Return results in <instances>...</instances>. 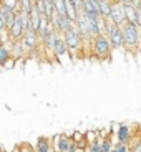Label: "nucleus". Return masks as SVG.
I'll list each match as a JSON object with an SVG mask.
<instances>
[{"instance_id": "nucleus-14", "label": "nucleus", "mask_w": 141, "mask_h": 152, "mask_svg": "<svg viewBox=\"0 0 141 152\" xmlns=\"http://www.w3.org/2000/svg\"><path fill=\"white\" fill-rule=\"evenodd\" d=\"M28 15H30V27L38 33V30H40V25H42V17H43V15H42V13H40V12H38L35 7L32 8L30 12H28Z\"/></svg>"}, {"instance_id": "nucleus-10", "label": "nucleus", "mask_w": 141, "mask_h": 152, "mask_svg": "<svg viewBox=\"0 0 141 152\" xmlns=\"http://www.w3.org/2000/svg\"><path fill=\"white\" fill-rule=\"evenodd\" d=\"M83 10L90 18L100 15V0H83Z\"/></svg>"}, {"instance_id": "nucleus-16", "label": "nucleus", "mask_w": 141, "mask_h": 152, "mask_svg": "<svg viewBox=\"0 0 141 152\" xmlns=\"http://www.w3.org/2000/svg\"><path fill=\"white\" fill-rule=\"evenodd\" d=\"M111 12V0H100V15L101 17H110Z\"/></svg>"}, {"instance_id": "nucleus-1", "label": "nucleus", "mask_w": 141, "mask_h": 152, "mask_svg": "<svg viewBox=\"0 0 141 152\" xmlns=\"http://www.w3.org/2000/svg\"><path fill=\"white\" fill-rule=\"evenodd\" d=\"M123 27L125 33V51L131 55H138L141 50V30L138 28L136 23L126 22Z\"/></svg>"}, {"instance_id": "nucleus-6", "label": "nucleus", "mask_w": 141, "mask_h": 152, "mask_svg": "<svg viewBox=\"0 0 141 152\" xmlns=\"http://www.w3.org/2000/svg\"><path fill=\"white\" fill-rule=\"evenodd\" d=\"M15 18H17V12L15 10L0 5V28H2V31L10 30L12 25L15 23Z\"/></svg>"}, {"instance_id": "nucleus-17", "label": "nucleus", "mask_w": 141, "mask_h": 152, "mask_svg": "<svg viewBox=\"0 0 141 152\" xmlns=\"http://www.w3.org/2000/svg\"><path fill=\"white\" fill-rule=\"evenodd\" d=\"M55 10H57V8H55V0H45V17L47 18L52 20Z\"/></svg>"}, {"instance_id": "nucleus-25", "label": "nucleus", "mask_w": 141, "mask_h": 152, "mask_svg": "<svg viewBox=\"0 0 141 152\" xmlns=\"http://www.w3.org/2000/svg\"><path fill=\"white\" fill-rule=\"evenodd\" d=\"M123 4H133V5H140L141 0H121Z\"/></svg>"}, {"instance_id": "nucleus-24", "label": "nucleus", "mask_w": 141, "mask_h": 152, "mask_svg": "<svg viewBox=\"0 0 141 152\" xmlns=\"http://www.w3.org/2000/svg\"><path fill=\"white\" fill-rule=\"evenodd\" d=\"M138 25V28L141 30V5H136V22H134Z\"/></svg>"}, {"instance_id": "nucleus-18", "label": "nucleus", "mask_w": 141, "mask_h": 152, "mask_svg": "<svg viewBox=\"0 0 141 152\" xmlns=\"http://www.w3.org/2000/svg\"><path fill=\"white\" fill-rule=\"evenodd\" d=\"M0 5H4L7 8H12L15 12H20V2L18 0H0Z\"/></svg>"}, {"instance_id": "nucleus-20", "label": "nucleus", "mask_w": 141, "mask_h": 152, "mask_svg": "<svg viewBox=\"0 0 141 152\" xmlns=\"http://www.w3.org/2000/svg\"><path fill=\"white\" fill-rule=\"evenodd\" d=\"M113 145H111V136H106L101 139V152H111Z\"/></svg>"}, {"instance_id": "nucleus-3", "label": "nucleus", "mask_w": 141, "mask_h": 152, "mask_svg": "<svg viewBox=\"0 0 141 152\" xmlns=\"http://www.w3.org/2000/svg\"><path fill=\"white\" fill-rule=\"evenodd\" d=\"M63 37H65V42H66V45H68L70 56H72L73 60H78V56L81 58V51H83V48H85V43H83V40H81V35H80V31H78V28H76V25L73 28H70V30H66L65 33H63Z\"/></svg>"}, {"instance_id": "nucleus-21", "label": "nucleus", "mask_w": 141, "mask_h": 152, "mask_svg": "<svg viewBox=\"0 0 141 152\" xmlns=\"http://www.w3.org/2000/svg\"><path fill=\"white\" fill-rule=\"evenodd\" d=\"M20 2V10L23 12H30L33 8V0H18Z\"/></svg>"}, {"instance_id": "nucleus-19", "label": "nucleus", "mask_w": 141, "mask_h": 152, "mask_svg": "<svg viewBox=\"0 0 141 152\" xmlns=\"http://www.w3.org/2000/svg\"><path fill=\"white\" fill-rule=\"evenodd\" d=\"M85 152H101V139H95L92 144H88Z\"/></svg>"}, {"instance_id": "nucleus-13", "label": "nucleus", "mask_w": 141, "mask_h": 152, "mask_svg": "<svg viewBox=\"0 0 141 152\" xmlns=\"http://www.w3.org/2000/svg\"><path fill=\"white\" fill-rule=\"evenodd\" d=\"M8 60H13V56H12V50H10V43L2 42V46H0V65L5 66L8 63Z\"/></svg>"}, {"instance_id": "nucleus-11", "label": "nucleus", "mask_w": 141, "mask_h": 152, "mask_svg": "<svg viewBox=\"0 0 141 152\" xmlns=\"http://www.w3.org/2000/svg\"><path fill=\"white\" fill-rule=\"evenodd\" d=\"M35 151L37 152H55V147L52 145V139L47 136H40L35 142Z\"/></svg>"}, {"instance_id": "nucleus-15", "label": "nucleus", "mask_w": 141, "mask_h": 152, "mask_svg": "<svg viewBox=\"0 0 141 152\" xmlns=\"http://www.w3.org/2000/svg\"><path fill=\"white\" fill-rule=\"evenodd\" d=\"M125 12H126V22H130V23L136 22V5L125 4Z\"/></svg>"}, {"instance_id": "nucleus-2", "label": "nucleus", "mask_w": 141, "mask_h": 152, "mask_svg": "<svg viewBox=\"0 0 141 152\" xmlns=\"http://www.w3.org/2000/svg\"><path fill=\"white\" fill-rule=\"evenodd\" d=\"M113 45H111L108 35H98L93 38L92 43V56H95L98 61H110L113 53Z\"/></svg>"}, {"instance_id": "nucleus-7", "label": "nucleus", "mask_w": 141, "mask_h": 152, "mask_svg": "<svg viewBox=\"0 0 141 152\" xmlns=\"http://www.w3.org/2000/svg\"><path fill=\"white\" fill-rule=\"evenodd\" d=\"M53 53H55V58H57V60H61V58H65V56H70V50H68V45H66V42H65L63 33H58L57 38H55Z\"/></svg>"}, {"instance_id": "nucleus-9", "label": "nucleus", "mask_w": 141, "mask_h": 152, "mask_svg": "<svg viewBox=\"0 0 141 152\" xmlns=\"http://www.w3.org/2000/svg\"><path fill=\"white\" fill-rule=\"evenodd\" d=\"M10 50H12V56H13V60H23V58H28V51H27V48L23 46L22 40L10 42Z\"/></svg>"}, {"instance_id": "nucleus-22", "label": "nucleus", "mask_w": 141, "mask_h": 152, "mask_svg": "<svg viewBox=\"0 0 141 152\" xmlns=\"http://www.w3.org/2000/svg\"><path fill=\"white\" fill-rule=\"evenodd\" d=\"M111 152H130V145L121 144V142H116V145H113Z\"/></svg>"}, {"instance_id": "nucleus-12", "label": "nucleus", "mask_w": 141, "mask_h": 152, "mask_svg": "<svg viewBox=\"0 0 141 152\" xmlns=\"http://www.w3.org/2000/svg\"><path fill=\"white\" fill-rule=\"evenodd\" d=\"M131 141V129L128 124H120L118 131H116V142L121 144H130Z\"/></svg>"}, {"instance_id": "nucleus-5", "label": "nucleus", "mask_w": 141, "mask_h": 152, "mask_svg": "<svg viewBox=\"0 0 141 152\" xmlns=\"http://www.w3.org/2000/svg\"><path fill=\"white\" fill-rule=\"evenodd\" d=\"M110 18L116 25H125L126 23V12H125V4L121 0H111V12Z\"/></svg>"}, {"instance_id": "nucleus-23", "label": "nucleus", "mask_w": 141, "mask_h": 152, "mask_svg": "<svg viewBox=\"0 0 141 152\" xmlns=\"http://www.w3.org/2000/svg\"><path fill=\"white\" fill-rule=\"evenodd\" d=\"M130 152H141V139H136L134 142H131Z\"/></svg>"}, {"instance_id": "nucleus-8", "label": "nucleus", "mask_w": 141, "mask_h": 152, "mask_svg": "<svg viewBox=\"0 0 141 152\" xmlns=\"http://www.w3.org/2000/svg\"><path fill=\"white\" fill-rule=\"evenodd\" d=\"M75 139H72L70 136H66V134H60V136L55 137V152H68L70 149L75 145Z\"/></svg>"}, {"instance_id": "nucleus-4", "label": "nucleus", "mask_w": 141, "mask_h": 152, "mask_svg": "<svg viewBox=\"0 0 141 152\" xmlns=\"http://www.w3.org/2000/svg\"><path fill=\"white\" fill-rule=\"evenodd\" d=\"M105 23H106V31H105V35H108L113 48L114 50H125V33H123V27L121 25H116L110 17L105 18Z\"/></svg>"}]
</instances>
